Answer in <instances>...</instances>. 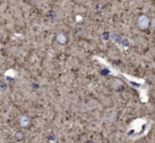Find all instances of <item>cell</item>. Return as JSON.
<instances>
[{"mask_svg":"<svg viewBox=\"0 0 155 143\" xmlns=\"http://www.w3.org/2000/svg\"><path fill=\"white\" fill-rule=\"evenodd\" d=\"M17 121H18L19 126L22 128H28V127H30V125H31V119H30V117H28L27 115H20L19 117L17 118Z\"/></svg>","mask_w":155,"mask_h":143,"instance_id":"obj_2","label":"cell"},{"mask_svg":"<svg viewBox=\"0 0 155 143\" xmlns=\"http://www.w3.org/2000/svg\"><path fill=\"white\" fill-rule=\"evenodd\" d=\"M112 87L114 89H121V88H123L122 81H120L119 79H114L112 81Z\"/></svg>","mask_w":155,"mask_h":143,"instance_id":"obj_4","label":"cell"},{"mask_svg":"<svg viewBox=\"0 0 155 143\" xmlns=\"http://www.w3.org/2000/svg\"><path fill=\"white\" fill-rule=\"evenodd\" d=\"M55 41L58 45H66L67 41H68V37H67V35L64 32H60L56 34Z\"/></svg>","mask_w":155,"mask_h":143,"instance_id":"obj_3","label":"cell"},{"mask_svg":"<svg viewBox=\"0 0 155 143\" xmlns=\"http://www.w3.org/2000/svg\"><path fill=\"white\" fill-rule=\"evenodd\" d=\"M136 26L141 31L148 30L150 28V18L144 14H140L136 19Z\"/></svg>","mask_w":155,"mask_h":143,"instance_id":"obj_1","label":"cell"},{"mask_svg":"<svg viewBox=\"0 0 155 143\" xmlns=\"http://www.w3.org/2000/svg\"><path fill=\"white\" fill-rule=\"evenodd\" d=\"M150 28L152 29L153 31H155V17L150 19Z\"/></svg>","mask_w":155,"mask_h":143,"instance_id":"obj_5","label":"cell"}]
</instances>
